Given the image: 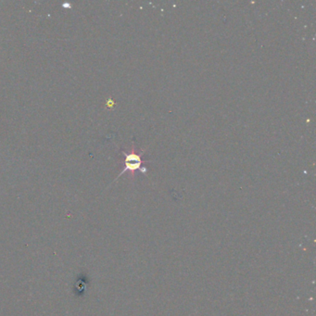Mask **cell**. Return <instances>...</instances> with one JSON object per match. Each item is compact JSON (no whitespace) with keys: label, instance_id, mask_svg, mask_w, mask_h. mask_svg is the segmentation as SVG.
<instances>
[{"label":"cell","instance_id":"cell-1","mask_svg":"<svg viewBox=\"0 0 316 316\" xmlns=\"http://www.w3.org/2000/svg\"><path fill=\"white\" fill-rule=\"evenodd\" d=\"M124 155V168L122 171V173L119 175L118 177L123 175L126 172H131L132 175H134V173L140 169L141 164H142V160H141V154H136L135 152H131V153H126V152H122Z\"/></svg>","mask_w":316,"mask_h":316}]
</instances>
